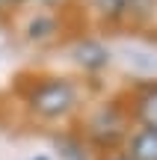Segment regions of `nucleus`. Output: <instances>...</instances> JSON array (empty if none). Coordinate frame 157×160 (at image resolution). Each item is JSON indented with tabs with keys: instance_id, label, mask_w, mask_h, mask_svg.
Wrapping results in <instances>:
<instances>
[{
	"instance_id": "obj_4",
	"label": "nucleus",
	"mask_w": 157,
	"mask_h": 160,
	"mask_svg": "<svg viewBox=\"0 0 157 160\" xmlns=\"http://www.w3.org/2000/svg\"><path fill=\"white\" fill-rule=\"evenodd\" d=\"M77 62L86 65V68H101V65H107V51L101 45H95V42H83V45H77Z\"/></svg>"
},
{
	"instance_id": "obj_8",
	"label": "nucleus",
	"mask_w": 157,
	"mask_h": 160,
	"mask_svg": "<svg viewBox=\"0 0 157 160\" xmlns=\"http://www.w3.org/2000/svg\"><path fill=\"white\" fill-rule=\"evenodd\" d=\"M119 160H130V157H119Z\"/></svg>"
},
{
	"instance_id": "obj_5",
	"label": "nucleus",
	"mask_w": 157,
	"mask_h": 160,
	"mask_svg": "<svg viewBox=\"0 0 157 160\" xmlns=\"http://www.w3.org/2000/svg\"><path fill=\"white\" fill-rule=\"evenodd\" d=\"M92 3H95V9H98L101 15H107V18H125L134 9L136 0H92Z\"/></svg>"
},
{
	"instance_id": "obj_7",
	"label": "nucleus",
	"mask_w": 157,
	"mask_h": 160,
	"mask_svg": "<svg viewBox=\"0 0 157 160\" xmlns=\"http://www.w3.org/2000/svg\"><path fill=\"white\" fill-rule=\"evenodd\" d=\"M42 3H56V0H42Z\"/></svg>"
},
{
	"instance_id": "obj_3",
	"label": "nucleus",
	"mask_w": 157,
	"mask_h": 160,
	"mask_svg": "<svg viewBox=\"0 0 157 160\" xmlns=\"http://www.w3.org/2000/svg\"><path fill=\"white\" fill-rule=\"evenodd\" d=\"M136 116L148 131H157V86H151L148 92H142L136 101Z\"/></svg>"
},
{
	"instance_id": "obj_1",
	"label": "nucleus",
	"mask_w": 157,
	"mask_h": 160,
	"mask_svg": "<svg viewBox=\"0 0 157 160\" xmlns=\"http://www.w3.org/2000/svg\"><path fill=\"white\" fill-rule=\"evenodd\" d=\"M30 107H33V113L45 116V119L65 116L74 107V89H71V83H65V80H45V83H39L33 89Z\"/></svg>"
},
{
	"instance_id": "obj_2",
	"label": "nucleus",
	"mask_w": 157,
	"mask_h": 160,
	"mask_svg": "<svg viewBox=\"0 0 157 160\" xmlns=\"http://www.w3.org/2000/svg\"><path fill=\"white\" fill-rule=\"evenodd\" d=\"M130 160H157V131L142 128L130 139Z\"/></svg>"
},
{
	"instance_id": "obj_6",
	"label": "nucleus",
	"mask_w": 157,
	"mask_h": 160,
	"mask_svg": "<svg viewBox=\"0 0 157 160\" xmlns=\"http://www.w3.org/2000/svg\"><path fill=\"white\" fill-rule=\"evenodd\" d=\"M9 3H18V0H0V6H9Z\"/></svg>"
}]
</instances>
